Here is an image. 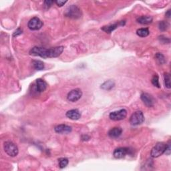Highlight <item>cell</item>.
<instances>
[{
	"label": "cell",
	"instance_id": "cell-1",
	"mask_svg": "<svg viewBox=\"0 0 171 171\" xmlns=\"http://www.w3.org/2000/svg\"><path fill=\"white\" fill-rule=\"evenodd\" d=\"M65 16L72 19H78L82 16L81 9L78 6L75 5H72L66 9L65 13Z\"/></svg>",
	"mask_w": 171,
	"mask_h": 171
},
{
	"label": "cell",
	"instance_id": "cell-2",
	"mask_svg": "<svg viewBox=\"0 0 171 171\" xmlns=\"http://www.w3.org/2000/svg\"><path fill=\"white\" fill-rule=\"evenodd\" d=\"M4 149L5 153L9 156L14 157L18 154L19 150L18 147L15 144L11 142V141H7L4 144Z\"/></svg>",
	"mask_w": 171,
	"mask_h": 171
},
{
	"label": "cell",
	"instance_id": "cell-3",
	"mask_svg": "<svg viewBox=\"0 0 171 171\" xmlns=\"http://www.w3.org/2000/svg\"><path fill=\"white\" fill-rule=\"evenodd\" d=\"M166 144L164 142H159L151 150L150 155L153 158H158L165 152Z\"/></svg>",
	"mask_w": 171,
	"mask_h": 171
},
{
	"label": "cell",
	"instance_id": "cell-4",
	"mask_svg": "<svg viewBox=\"0 0 171 171\" xmlns=\"http://www.w3.org/2000/svg\"><path fill=\"white\" fill-rule=\"evenodd\" d=\"M144 121V116L141 111H137L132 114L130 118V123L132 126H138L142 124Z\"/></svg>",
	"mask_w": 171,
	"mask_h": 171
},
{
	"label": "cell",
	"instance_id": "cell-5",
	"mask_svg": "<svg viewBox=\"0 0 171 171\" xmlns=\"http://www.w3.org/2000/svg\"><path fill=\"white\" fill-rule=\"evenodd\" d=\"M29 54L33 56H39L43 58H48V49L41 47H34L29 51Z\"/></svg>",
	"mask_w": 171,
	"mask_h": 171
},
{
	"label": "cell",
	"instance_id": "cell-6",
	"mask_svg": "<svg viewBox=\"0 0 171 171\" xmlns=\"http://www.w3.org/2000/svg\"><path fill=\"white\" fill-rule=\"evenodd\" d=\"M127 116V111L125 109H121L118 111L111 112L109 115L110 120L114 121H119L124 119Z\"/></svg>",
	"mask_w": 171,
	"mask_h": 171
},
{
	"label": "cell",
	"instance_id": "cell-7",
	"mask_svg": "<svg viewBox=\"0 0 171 171\" xmlns=\"http://www.w3.org/2000/svg\"><path fill=\"white\" fill-rule=\"evenodd\" d=\"M44 25L43 22L38 18L35 17L31 19L28 22V26L29 29L31 30H39L42 28Z\"/></svg>",
	"mask_w": 171,
	"mask_h": 171
},
{
	"label": "cell",
	"instance_id": "cell-8",
	"mask_svg": "<svg viewBox=\"0 0 171 171\" xmlns=\"http://www.w3.org/2000/svg\"><path fill=\"white\" fill-rule=\"evenodd\" d=\"M82 96V92L80 89H74L71 90L68 94L67 98L70 102H75L80 100Z\"/></svg>",
	"mask_w": 171,
	"mask_h": 171
},
{
	"label": "cell",
	"instance_id": "cell-9",
	"mask_svg": "<svg viewBox=\"0 0 171 171\" xmlns=\"http://www.w3.org/2000/svg\"><path fill=\"white\" fill-rule=\"evenodd\" d=\"M130 149L128 148L120 147L118 148L114 151L113 155L116 159H122L126 156L128 154H129Z\"/></svg>",
	"mask_w": 171,
	"mask_h": 171
},
{
	"label": "cell",
	"instance_id": "cell-10",
	"mask_svg": "<svg viewBox=\"0 0 171 171\" xmlns=\"http://www.w3.org/2000/svg\"><path fill=\"white\" fill-rule=\"evenodd\" d=\"M140 98L143 102V103L145 104L147 107L150 108V107H153L154 106V100L153 97L151 96L150 94L144 92L141 94Z\"/></svg>",
	"mask_w": 171,
	"mask_h": 171
},
{
	"label": "cell",
	"instance_id": "cell-11",
	"mask_svg": "<svg viewBox=\"0 0 171 171\" xmlns=\"http://www.w3.org/2000/svg\"><path fill=\"white\" fill-rule=\"evenodd\" d=\"M63 46H58L48 49V58H56L62 54L64 51Z\"/></svg>",
	"mask_w": 171,
	"mask_h": 171
},
{
	"label": "cell",
	"instance_id": "cell-12",
	"mask_svg": "<svg viewBox=\"0 0 171 171\" xmlns=\"http://www.w3.org/2000/svg\"><path fill=\"white\" fill-rule=\"evenodd\" d=\"M54 130L58 134H68L72 132V127L66 124H59L55 127Z\"/></svg>",
	"mask_w": 171,
	"mask_h": 171
},
{
	"label": "cell",
	"instance_id": "cell-13",
	"mask_svg": "<svg viewBox=\"0 0 171 171\" xmlns=\"http://www.w3.org/2000/svg\"><path fill=\"white\" fill-rule=\"evenodd\" d=\"M65 115H66V116L68 118L73 120H77L80 119L81 117V113L80 112V111L77 109H72L69 110L67 112Z\"/></svg>",
	"mask_w": 171,
	"mask_h": 171
},
{
	"label": "cell",
	"instance_id": "cell-14",
	"mask_svg": "<svg viewBox=\"0 0 171 171\" xmlns=\"http://www.w3.org/2000/svg\"><path fill=\"white\" fill-rule=\"evenodd\" d=\"M122 133V129L120 127H114L112 128L108 132V136L111 139H117Z\"/></svg>",
	"mask_w": 171,
	"mask_h": 171
},
{
	"label": "cell",
	"instance_id": "cell-15",
	"mask_svg": "<svg viewBox=\"0 0 171 171\" xmlns=\"http://www.w3.org/2000/svg\"><path fill=\"white\" fill-rule=\"evenodd\" d=\"M124 23H125L124 21V22L122 21L119 23H117V24L104 26V27L102 28V30L106 33H108V34H110L111 32H112L114 30V29H116L119 25H124Z\"/></svg>",
	"mask_w": 171,
	"mask_h": 171
},
{
	"label": "cell",
	"instance_id": "cell-16",
	"mask_svg": "<svg viewBox=\"0 0 171 171\" xmlns=\"http://www.w3.org/2000/svg\"><path fill=\"white\" fill-rule=\"evenodd\" d=\"M36 87L39 92H42L46 90L47 83L42 79H38L36 80Z\"/></svg>",
	"mask_w": 171,
	"mask_h": 171
},
{
	"label": "cell",
	"instance_id": "cell-17",
	"mask_svg": "<svg viewBox=\"0 0 171 171\" xmlns=\"http://www.w3.org/2000/svg\"><path fill=\"white\" fill-rule=\"evenodd\" d=\"M153 19L151 16H140L137 18V22L142 25L150 24L153 22Z\"/></svg>",
	"mask_w": 171,
	"mask_h": 171
},
{
	"label": "cell",
	"instance_id": "cell-18",
	"mask_svg": "<svg viewBox=\"0 0 171 171\" xmlns=\"http://www.w3.org/2000/svg\"><path fill=\"white\" fill-rule=\"evenodd\" d=\"M115 83L112 80H107L101 85L100 88L104 90H110L114 87Z\"/></svg>",
	"mask_w": 171,
	"mask_h": 171
},
{
	"label": "cell",
	"instance_id": "cell-19",
	"mask_svg": "<svg viewBox=\"0 0 171 171\" xmlns=\"http://www.w3.org/2000/svg\"><path fill=\"white\" fill-rule=\"evenodd\" d=\"M150 34L149 29L148 28H140L136 31V34L141 38H145Z\"/></svg>",
	"mask_w": 171,
	"mask_h": 171
},
{
	"label": "cell",
	"instance_id": "cell-20",
	"mask_svg": "<svg viewBox=\"0 0 171 171\" xmlns=\"http://www.w3.org/2000/svg\"><path fill=\"white\" fill-rule=\"evenodd\" d=\"M32 64L36 70H42L44 68V64L42 61L34 60L33 61Z\"/></svg>",
	"mask_w": 171,
	"mask_h": 171
},
{
	"label": "cell",
	"instance_id": "cell-21",
	"mask_svg": "<svg viewBox=\"0 0 171 171\" xmlns=\"http://www.w3.org/2000/svg\"><path fill=\"white\" fill-rule=\"evenodd\" d=\"M164 84L165 86L170 89L171 88L170 84V75L169 73H165L164 75Z\"/></svg>",
	"mask_w": 171,
	"mask_h": 171
},
{
	"label": "cell",
	"instance_id": "cell-22",
	"mask_svg": "<svg viewBox=\"0 0 171 171\" xmlns=\"http://www.w3.org/2000/svg\"><path fill=\"white\" fill-rule=\"evenodd\" d=\"M58 163H59V167H60V169H64V168L68 164L69 160L68 159H65V158H61V159L58 160Z\"/></svg>",
	"mask_w": 171,
	"mask_h": 171
},
{
	"label": "cell",
	"instance_id": "cell-23",
	"mask_svg": "<svg viewBox=\"0 0 171 171\" xmlns=\"http://www.w3.org/2000/svg\"><path fill=\"white\" fill-rule=\"evenodd\" d=\"M155 58H156V60L158 62V63L160 64H163L166 62L165 58H164V56L162 54L157 53L155 55Z\"/></svg>",
	"mask_w": 171,
	"mask_h": 171
},
{
	"label": "cell",
	"instance_id": "cell-24",
	"mask_svg": "<svg viewBox=\"0 0 171 171\" xmlns=\"http://www.w3.org/2000/svg\"><path fill=\"white\" fill-rule=\"evenodd\" d=\"M169 24L167 22L161 21L160 22H159V27L161 31H166V29L169 28Z\"/></svg>",
	"mask_w": 171,
	"mask_h": 171
},
{
	"label": "cell",
	"instance_id": "cell-25",
	"mask_svg": "<svg viewBox=\"0 0 171 171\" xmlns=\"http://www.w3.org/2000/svg\"><path fill=\"white\" fill-rule=\"evenodd\" d=\"M152 84L154 86H156L159 88H160V86L159 84V78L157 74H154L153 75V77L152 78Z\"/></svg>",
	"mask_w": 171,
	"mask_h": 171
},
{
	"label": "cell",
	"instance_id": "cell-26",
	"mask_svg": "<svg viewBox=\"0 0 171 171\" xmlns=\"http://www.w3.org/2000/svg\"><path fill=\"white\" fill-rule=\"evenodd\" d=\"M54 3H55V2L54 1H49V0L48 1H45L44 4V7L45 9H48L51 7L52 4H54Z\"/></svg>",
	"mask_w": 171,
	"mask_h": 171
},
{
	"label": "cell",
	"instance_id": "cell-27",
	"mask_svg": "<svg viewBox=\"0 0 171 171\" xmlns=\"http://www.w3.org/2000/svg\"><path fill=\"white\" fill-rule=\"evenodd\" d=\"M170 153H171V148H170V142L169 141V143L166 144V147L164 153H165L166 155H169Z\"/></svg>",
	"mask_w": 171,
	"mask_h": 171
},
{
	"label": "cell",
	"instance_id": "cell-28",
	"mask_svg": "<svg viewBox=\"0 0 171 171\" xmlns=\"http://www.w3.org/2000/svg\"><path fill=\"white\" fill-rule=\"evenodd\" d=\"M159 39H160V41L162 43H163V44H169V43L170 42V39L165 37H164L163 35L160 36Z\"/></svg>",
	"mask_w": 171,
	"mask_h": 171
},
{
	"label": "cell",
	"instance_id": "cell-29",
	"mask_svg": "<svg viewBox=\"0 0 171 171\" xmlns=\"http://www.w3.org/2000/svg\"><path fill=\"white\" fill-rule=\"evenodd\" d=\"M55 4H56L58 7H62L67 3V1H61V0H58V1L55 2Z\"/></svg>",
	"mask_w": 171,
	"mask_h": 171
},
{
	"label": "cell",
	"instance_id": "cell-30",
	"mask_svg": "<svg viewBox=\"0 0 171 171\" xmlns=\"http://www.w3.org/2000/svg\"><path fill=\"white\" fill-rule=\"evenodd\" d=\"M22 34V29L21 28H18L14 32L13 36H14V37H17V36L21 35Z\"/></svg>",
	"mask_w": 171,
	"mask_h": 171
},
{
	"label": "cell",
	"instance_id": "cell-31",
	"mask_svg": "<svg viewBox=\"0 0 171 171\" xmlns=\"http://www.w3.org/2000/svg\"><path fill=\"white\" fill-rule=\"evenodd\" d=\"M82 139L83 140H87L90 139V137L87 135H83L82 136Z\"/></svg>",
	"mask_w": 171,
	"mask_h": 171
},
{
	"label": "cell",
	"instance_id": "cell-32",
	"mask_svg": "<svg viewBox=\"0 0 171 171\" xmlns=\"http://www.w3.org/2000/svg\"><path fill=\"white\" fill-rule=\"evenodd\" d=\"M166 16L168 18H170V10H168L167 12L166 13Z\"/></svg>",
	"mask_w": 171,
	"mask_h": 171
}]
</instances>
